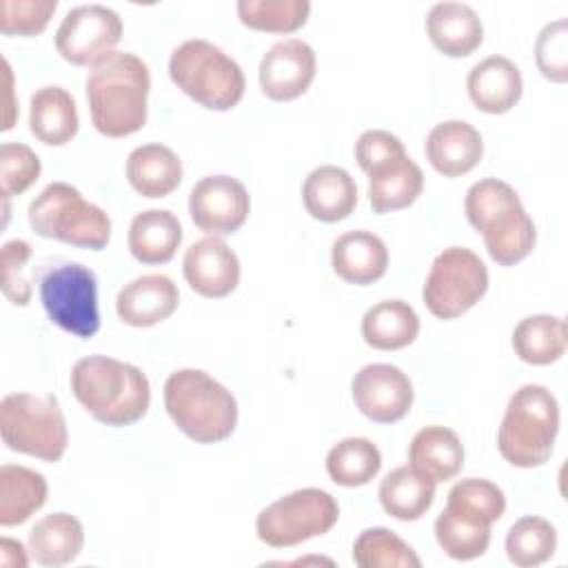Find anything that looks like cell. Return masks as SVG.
Instances as JSON below:
<instances>
[{
    "label": "cell",
    "instance_id": "6da1fadb",
    "mask_svg": "<svg viewBox=\"0 0 568 568\" xmlns=\"http://www.w3.org/2000/svg\"><path fill=\"white\" fill-rule=\"evenodd\" d=\"M91 122L106 138H126L146 124L151 73L142 58L111 51L95 62L84 82Z\"/></svg>",
    "mask_w": 568,
    "mask_h": 568
},
{
    "label": "cell",
    "instance_id": "7a4b0ae2",
    "mask_svg": "<svg viewBox=\"0 0 568 568\" xmlns=\"http://www.w3.org/2000/svg\"><path fill=\"white\" fill-rule=\"evenodd\" d=\"M71 390L82 408L100 424L120 428L142 419L151 404L146 375L122 359L89 355L73 364Z\"/></svg>",
    "mask_w": 568,
    "mask_h": 568
},
{
    "label": "cell",
    "instance_id": "3957f363",
    "mask_svg": "<svg viewBox=\"0 0 568 568\" xmlns=\"http://www.w3.org/2000/svg\"><path fill=\"white\" fill-rule=\"evenodd\" d=\"M470 226L481 233L493 262L513 266L528 257L537 242V231L517 191L497 178L475 182L464 197Z\"/></svg>",
    "mask_w": 568,
    "mask_h": 568
},
{
    "label": "cell",
    "instance_id": "277c9868",
    "mask_svg": "<svg viewBox=\"0 0 568 568\" xmlns=\"http://www.w3.org/2000/svg\"><path fill=\"white\" fill-rule=\"evenodd\" d=\"M164 408L173 424L197 444H217L237 426L233 393L200 368H180L166 377Z\"/></svg>",
    "mask_w": 568,
    "mask_h": 568
},
{
    "label": "cell",
    "instance_id": "5b68a950",
    "mask_svg": "<svg viewBox=\"0 0 568 568\" xmlns=\"http://www.w3.org/2000/svg\"><path fill=\"white\" fill-rule=\"evenodd\" d=\"M557 433V397L541 384H524L508 399L497 430V448L508 464L537 468L550 459Z\"/></svg>",
    "mask_w": 568,
    "mask_h": 568
},
{
    "label": "cell",
    "instance_id": "8992f818",
    "mask_svg": "<svg viewBox=\"0 0 568 568\" xmlns=\"http://www.w3.org/2000/svg\"><path fill=\"white\" fill-rule=\"evenodd\" d=\"M173 84L209 111H229L244 95L242 67L209 40L191 38L169 58Z\"/></svg>",
    "mask_w": 568,
    "mask_h": 568
},
{
    "label": "cell",
    "instance_id": "52a82bcc",
    "mask_svg": "<svg viewBox=\"0 0 568 568\" xmlns=\"http://www.w3.org/2000/svg\"><path fill=\"white\" fill-rule=\"evenodd\" d=\"M27 217L40 237L71 246L102 251L111 240V217L67 182L47 184L31 200Z\"/></svg>",
    "mask_w": 568,
    "mask_h": 568
},
{
    "label": "cell",
    "instance_id": "ba28073f",
    "mask_svg": "<svg viewBox=\"0 0 568 568\" xmlns=\"http://www.w3.org/2000/svg\"><path fill=\"white\" fill-rule=\"evenodd\" d=\"M0 435L9 450L58 462L69 444L64 413L55 395L9 393L0 402Z\"/></svg>",
    "mask_w": 568,
    "mask_h": 568
},
{
    "label": "cell",
    "instance_id": "9c48e42d",
    "mask_svg": "<svg viewBox=\"0 0 568 568\" xmlns=\"http://www.w3.org/2000/svg\"><path fill=\"white\" fill-rule=\"evenodd\" d=\"M337 519L339 506L331 493L300 488L262 508L255 519V532L271 548H291L326 535Z\"/></svg>",
    "mask_w": 568,
    "mask_h": 568
},
{
    "label": "cell",
    "instance_id": "30bf717a",
    "mask_svg": "<svg viewBox=\"0 0 568 568\" xmlns=\"http://www.w3.org/2000/svg\"><path fill=\"white\" fill-rule=\"evenodd\" d=\"M488 291V268L466 246L444 248L430 264L422 300L439 320H455L468 313Z\"/></svg>",
    "mask_w": 568,
    "mask_h": 568
},
{
    "label": "cell",
    "instance_id": "8fae6325",
    "mask_svg": "<svg viewBox=\"0 0 568 568\" xmlns=\"http://www.w3.org/2000/svg\"><path fill=\"white\" fill-rule=\"evenodd\" d=\"M40 300L49 320L62 331L91 339L100 331L98 280L80 262H62L49 268L40 282Z\"/></svg>",
    "mask_w": 568,
    "mask_h": 568
},
{
    "label": "cell",
    "instance_id": "7c38bea8",
    "mask_svg": "<svg viewBox=\"0 0 568 568\" xmlns=\"http://www.w3.org/2000/svg\"><path fill=\"white\" fill-rule=\"evenodd\" d=\"M122 38L120 16L104 4H80L67 11L58 31V53L75 67H93L109 55Z\"/></svg>",
    "mask_w": 568,
    "mask_h": 568
},
{
    "label": "cell",
    "instance_id": "4fadbf2b",
    "mask_svg": "<svg viewBox=\"0 0 568 568\" xmlns=\"http://www.w3.org/2000/svg\"><path fill=\"white\" fill-rule=\"evenodd\" d=\"M189 213L206 235H233L251 213V197L237 178L206 175L189 193Z\"/></svg>",
    "mask_w": 568,
    "mask_h": 568
},
{
    "label": "cell",
    "instance_id": "5bb4252c",
    "mask_svg": "<svg viewBox=\"0 0 568 568\" xmlns=\"http://www.w3.org/2000/svg\"><path fill=\"white\" fill-rule=\"evenodd\" d=\"M353 402L364 417L377 424L404 419L413 406L415 390L408 375L393 364H366L351 382Z\"/></svg>",
    "mask_w": 568,
    "mask_h": 568
},
{
    "label": "cell",
    "instance_id": "9a60e30c",
    "mask_svg": "<svg viewBox=\"0 0 568 568\" xmlns=\"http://www.w3.org/2000/svg\"><path fill=\"white\" fill-rule=\"evenodd\" d=\"M315 69L317 58L308 42L300 38L280 40L260 60V89L275 102L295 100L311 87Z\"/></svg>",
    "mask_w": 568,
    "mask_h": 568
},
{
    "label": "cell",
    "instance_id": "2e32d148",
    "mask_svg": "<svg viewBox=\"0 0 568 568\" xmlns=\"http://www.w3.org/2000/svg\"><path fill=\"white\" fill-rule=\"evenodd\" d=\"M182 273L191 291L202 297L220 300L237 288L240 260L222 237L206 235L186 248Z\"/></svg>",
    "mask_w": 568,
    "mask_h": 568
},
{
    "label": "cell",
    "instance_id": "e0dca14e",
    "mask_svg": "<svg viewBox=\"0 0 568 568\" xmlns=\"http://www.w3.org/2000/svg\"><path fill=\"white\" fill-rule=\"evenodd\" d=\"M178 304V284L162 273H149L131 280L120 288L115 297V313L129 326L149 328L169 320Z\"/></svg>",
    "mask_w": 568,
    "mask_h": 568
},
{
    "label": "cell",
    "instance_id": "ac0fdd59",
    "mask_svg": "<svg viewBox=\"0 0 568 568\" xmlns=\"http://www.w3.org/2000/svg\"><path fill=\"white\" fill-rule=\"evenodd\" d=\"M424 153L439 175L459 178L479 164L484 142L473 124L464 120H444L428 131Z\"/></svg>",
    "mask_w": 568,
    "mask_h": 568
},
{
    "label": "cell",
    "instance_id": "d6986e66",
    "mask_svg": "<svg viewBox=\"0 0 568 568\" xmlns=\"http://www.w3.org/2000/svg\"><path fill=\"white\" fill-rule=\"evenodd\" d=\"M466 91L479 111L490 115L508 113L524 91L521 71L506 55H488L468 71Z\"/></svg>",
    "mask_w": 568,
    "mask_h": 568
},
{
    "label": "cell",
    "instance_id": "ffe728a7",
    "mask_svg": "<svg viewBox=\"0 0 568 568\" xmlns=\"http://www.w3.org/2000/svg\"><path fill=\"white\" fill-rule=\"evenodd\" d=\"M302 202L311 217L333 224L353 213L357 204V184L346 169L324 164L306 175L302 184Z\"/></svg>",
    "mask_w": 568,
    "mask_h": 568
},
{
    "label": "cell",
    "instance_id": "44dd1931",
    "mask_svg": "<svg viewBox=\"0 0 568 568\" xmlns=\"http://www.w3.org/2000/svg\"><path fill=\"white\" fill-rule=\"evenodd\" d=\"M426 33L437 51L448 58H466L479 49L484 27L470 4L437 2L426 13Z\"/></svg>",
    "mask_w": 568,
    "mask_h": 568
},
{
    "label": "cell",
    "instance_id": "7402d4cb",
    "mask_svg": "<svg viewBox=\"0 0 568 568\" xmlns=\"http://www.w3.org/2000/svg\"><path fill=\"white\" fill-rule=\"evenodd\" d=\"M331 264L344 282L366 286L384 277L388 268V248L384 240L371 231H348L333 242Z\"/></svg>",
    "mask_w": 568,
    "mask_h": 568
},
{
    "label": "cell",
    "instance_id": "603a6c76",
    "mask_svg": "<svg viewBox=\"0 0 568 568\" xmlns=\"http://www.w3.org/2000/svg\"><path fill=\"white\" fill-rule=\"evenodd\" d=\"M408 466L433 481H448L464 468V444L455 430L446 426H424L408 446Z\"/></svg>",
    "mask_w": 568,
    "mask_h": 568
},
{
    "label": "cell",
    "instance_id": "cb8c5ba5",
    "mask_svg": "<svg viewBox=\"0 0 568 568\" xmlns=\"http://www.w3.org/2000/svg\"><path fill=\"white\" fill-rule=\"evenodd\" d=\"M368 202L375 213H390L410 206L424 189L422 169L406 155H395L368 173Z\"/></svg>",
    "mask_w": 568,
    "mask_h": 568
},
{
    "label": "cell",
    "instance_id": "d4e9b609",
    "mask_svg": "<svg viewBox=\"0 0 568 568\" xmlns=\"http://www.w3.org/2000/svg\"><path fill=\"white\" fill-rule=\"evenodd\" d=\"M126 180L142 197H166L182 182V162L175 151L151 142L135 146L126 158Z\"/></svg>",
    "mask_w": 568,
    "mask_h": 568
},
{
    "label": "cell",
    "instance_id": "484cf974",
    "mask_svg": "<svg viewBox=\"0 0 568 568\" xmlns=\"http://www.w3.org/2000/svg\"><path fill=\"white\" fill-rule=\"evenodd\" d=\"M182 242V224L166 209H146L129 224L126 244L140 264H166Z\"/></svg>",
    "mask_w": 568,
    "mask_h": 568
},
{
    "label": "cell",
    "instance_id": "4316f807",
    "mask_svg": "<svg viewBox=\"0 0 568 568\" xmlns=\"http://www.w3.org/2000/svg\"><path fill=\"white\" fill-rule=\"evenodd\" d=\"M78 126V106L67 89L47 84L31 95L29 129L42 144L64 146L75 138Z\"/></svg>",
    "mask_w": 568,
    "mask_h": 568
},
{
    "label": "cell",
    "instance_id": "83f0119b",
    "mask_svg": "<svg viewBox=\"0 0 568 568\" xmlns=\"http://www.w3.org/2000/svg\"><path fill=\"white\" fill-rule=\"evenodd\" d=\"M29 555L36 564L60 568L80 555L84 546V528L78 517L69 513H51L36 521L29 530Z\"/></svg>",
    "mask_w": 568,
    "mask_h": 568
},
{
    "label": "cell",
    "instance_id": "f1b7e54d",
    "mask_svg": "<svg viewBox=\"0 0 568 568\" xmlns=\"http://www.w3.org/2000/svg\"><path fill=\"white\" fill-rule=\"evenodd\" d=\"M419 335V315L404 300H382L362 317V337L371 348L399 351Z\"/></svg>",
    "mask_w": 568,
    "mask_h": 568
},
{
    "label": "cell",
    "instance_id": "f546056e",
    "mask_svg": "<svg viewBox=\"0 0 568 568\" xmlns=\"http://www.w3.org/2000/svg\"><path fill=\"white\" fill-rule=\"evenodd\" d=\"M49 486L42 473L4 464L0 468V526L11 528L24 524L47 501Z\"/></svg>",
    "mask_w": 568,
    "mask_h": 568
},
{
    "label": "cell",
    "instance_id": "4dcf8cb0",
    "mask_svg": "<svg viewBox=\"0 0 568 568\" xmlns=\"http://www.w3.org/2000/svg\"><path fill=\"white\" fill-rule=\"evenodd\" d=\"M566 322L557 315H528L513 331L515 355L532 366H548L566 353Z\"/></svg>",
    "mask_w": 568,
    "mask_h": 568
},
{
    "label": "cell",
    "instance_id": "1f68e13d",
    "mask_svg": "<svg viewBox=\"0 0 568 568\" xmlns=\"http://www.w3.org/2000/svg\"><path fill=\"white\" fill-rule=\"evenodd\" d=\"M377 495L386 515L399 521H415L433 506L435 484L410 466H399L382 479Z\"/></svg>",
    "mask_w": 568,
    "mask_h": 568
},
{
    "label": "cell",
    "instance_id": "d6a6232c",
    "mask_svg": "<svg viewBox=\"0 0 568 568\" xmlns=\"http://www.w3.org/2000/svg\"><path fill=\"white\" fill-rule=\"evenodd\" d=\"M382 468V453L368 437H346L331 446L326 473L337 486H366Z\"/></svg>",
    "mask_w": 568,
    "mask_h": 568
},
{
    "label": "cell",
    "instance_id": "836d02e7",
    "mask_svg": "<svg viewBox=\"0 0 568 568\" xmlns=\"http://www.w3.org/2000/svg\"><path fill=\"white\" fill-rule=\"evenodd\" d=\"M504 546L510 564L519 568L541 566L557 550V530L548 519L528 515L508 528Z\"/></svg>",
    "mask_w": 568,
    "mask_h": 568
},
{
    "label": "cell",
    "instance_id": "e575fe53",
    "mask_svg": "<svg viewBox=\"0 0 568 568\" xmlns=\"http://www.w3.org/2000/svg\"><path fill=\"white\" fill-rule=\"evenodd\" d=\"M435 539L455 561L481 557L490 544V526L444 508L435 519Z\"/></svg>",
    "mask_w": 568,
    "mask_h": 568
},
{
    "label": "cell",
    "instance_id": "d590c367",
    "mask_svg": "<svg viewBox=\"0 0 568 568\" xmlns=\"http://www.w3.org/2000/svg\"><path fill=\"white\" fill-rule=\"evenodd\" d=\"M353 561L359 568H419L415 550L388 528H366L353 544Z\"/></svg>",
    "mask_w": 568,
    "mask_h": 568
},
{
    "label": "cell",
    "instance_id": "8d00e7d4",
    "mask_svg": "<svg viewBox=\"0 0 568 568\" xmlns=\"http://www.w3.org/2000/svg\"><path fill=\"white\" fill-rule=\"evenodd\" d=\"M244 27L266 33H293L302 29L311 13L308 0H240L235 4Z\"/></svg>",
    "mask_w": 568,
    "mask_h": 568
},
{
    "label": "cell",
    "instance_id": "74e56055",
    "mask_svg": "<svg viewBox=\"0 0 568 568\" xmlns=\"http://www.w3.org/2000/svg\"><path fill=\"white\" fill-rule=\"evenodd\" d=\"M446 508L493 526L506 510V495L497 484L488 479L468 477L448 490Z\"/></svg>",
    "mask_w": 568,
    "mask_h": 568
},
{
    "label": "cell",
    "instance_id": "f35d334b",
    "mask_svg": "<svg viewBox=\"0 0 568 568\" xmlns=\"http://www.w3.org/2000/svg\"><path fill=\"white\" fill-rule=\"evenodd\" d=\"M42 164L38 153L22 142H4L0 146V193L2 200L24 193L38 178Z\"/></svg>",
    "mask_w": 568,
    "mask_h": 568
},
{
    "label": "cell",
    "instance_id": "ab89813d",
    "mask_svg": "<svg viewBox=\"0 0 568 568\" xmlns=\"http://www.w3.org/2000/svg\"><path fill=\"white\" fill-rule=\"evenodd\" d=\"M535 60L541 75L550 82L564 84L568 80V20L557 18L537 36Z\"/></svg>",
    "mask_w": 568,
    "mask_h": 568
},
{
    "label": "cell",
    "instance_id": "60d3db41",
    "mask_svg": "<svg viewBox=\"0 0 568 568\" xmlns=\"http://www.w3.org/2000/svg\"><path fill=\"white\" fill-rule=\"evenodd\" d=\"M55 0H2L0 31L4 36H38L55 13Z\"/></svg>",
    "mask_w": 568,
    "mask_h": 568
},
{
    "label": "cell",
    "instance_id": "b9f144b4",
    "mask_svg": "<svg viewBox=\"0 0 568 568\" xmlns=\"http://www.w3.org/2000/svg\"><path fill=\"white\" fill-rule=\"evenodd\" d=\"M31 260V244L24 240H9L2 244V293L16 306H27L31 300V284L24 275Z\"/></svg>",
    "mask_w": 568,
    "mask_h": 568
},
{
    "label": "cell",
    "instance_id": "7bdbcfd3",
    "mask_svg": "<svg viewBox=\"0 0 568 568\" xmlns=\"http://www.w3.org/2000/svg\"><path fill=\"white\" fill-rule=\"evenodd\" d=\"M402 153H406L402 140L384 129H368L355 142V160L364 173Z\"/></svg>",
    "mask_w": 568,
    "mask_h": 568
},
{
    "label": "cell",
    "instance_id": "ee69618b",
    "mask_svg": "<svg viewBox=\"0 0 568 568\" xmlns=\"http://www.w3.org/2000/svg\"><path fill=\"white\" fill-rule=\"evenodd\" d=\"M0 561L4 566H11V568L29 566V557H27L24 546L20 541L11 539V537H2L0 539Z\"/></svg>",
    "mask_w": 568,
    "mask_h": 568
}]
</instances>
